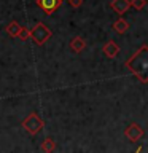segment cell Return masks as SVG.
I'll return each mask as SVG.
<instances>
[{"label":"cell","mask_w":148,"mask_h":153,"mask_svg":"<svg viewBox=\"0 0 148 153\" xmlns=\"http://www.w3.org/2000/svg\"><path fill=\"white\" fill-rule=\"evenodd\" d=\"M126 67L132 72L134 75H137V78L142 83H147V70H148V46L143 45L137 53L129 57L126 61Z\"/></svg>","instance_id":"cell-1"},{"label":"cell","mask_w":148,"mask_h":153,"mask_svg":"<svg viewBox=\"0 0 148 153\" xmlns=\"http://www.w3.org/2000/svg\"><path fill=\"white\" fill-rule=\"evenodd\" d=\"M53 32L50 30V27L45 26L43 22H37L32 29H29V38H32L33 43L38 46L45 45V43L51 38Z\"/></svg>","instance_id":"cell-2"},{"label":"cell","mask_w":148,"mask_h":153,"mask_svg":"<svg viewBox=\"0 0 148 153\" xmlns=\"http://www.w3.org/2000/svg\"><path fill=\"white\" fill-rule=\"evenodd\" d=\"M22 128L26 129V131L30 134V136H35L41 131L43 128H45V123H43V120L38 117L37 113H30L26 120H22Z\"/></svg>","instance_id":"cell-3"},{"label":"cell","mask_w":148,"mask_h":153,"mask_svg":"<svg viewBox=\"0 0 148 153\" xmlns=\"http://www.w3.org/2000/svg\"><path fill=\"white\" fill-rule=\"evenodd\" d=\"M124 136H126L131 142H137V140H140V139L145 136V129H143L140 124L132 123V124H129V126L126 128Z\"/></svg>","instance_id":"cell-4"},{"label":"cell","mask_w":148,"mask_h":153,"mask_svg":"<svg viewBox=\"0 0 148 153\" xmlns=\"http://www.w3.org/2000/svg\"><path fill=\"white\" fill-rule=\"evenodd\" d=\"M35 3H37L46 14H53L56 10L61 8L62 0H35Z\"/></svg>","instance_id":"cell-5"},{"label":"cell","mask_w":148,"mask_h":153,"mask_svg":"<svg viewBox=\"0 0 148 153\" xmlns=\"http://www.w3.org/2000/svg\"><path fill=\"white\" fill-rule=\"evenodd\" d=\"M102 51H104V54L107 56V57L113 59V57H116V56L119 54V46H118L113 40H110V42H107V43L104 45Z\"/></svg>","instance_id":"cell-6"},{"label":"cell","mask_w":148,"mask_h":153,"mask_svg":"<svg viewBox=\"0 0 148 153\" xmlns=\"http://www.w3.org/2000/svg\"><path fill=\"white\" fill-rule=\"evenodd\" d=\"M110 7H112V10L115 13L123 14L131 8V3H129V0H113V2L110 3Z\"/></svg>","instance_id":"cell-7"},{"label":"cell","mask_w":148,"mask_h":153,"mask_svg":"<svg viewBox=\"0 0 148 153\" xmlns=\"http://www.w3.org/2000/svg\"><path fill=\"white\" fill-rule=\"evenodd\" d=\"M69 46H70L72 51L78 54V53H81V51H83L84 48H86V42H84L81 37H75V38H72V42H70Z\"/></svg>","instance_id":"cell-8"},{"label":"cell","mask_w":148,"mask_h":153,"mask_svg":"<svg viewBox=\"0 0 148 153\" xmlns=\"http://www.w3.org/2000/svg\"><path fill=\"white\" fill-rule=\"evenodd\" d=\"M21 29H22V26L18 21H11L7 27H5V30H7V33L10 37H18V33L21 32Z\"/></svg>","instance_id":"cell-9"},{"label":"cell","mask_w":148,"mask_h":153,"mask_svg":"<svg viewBox=\"0 0 148 153\" xmlns=\"http://www.w3.org/2000/svg\"><path fill=\"white\" fill-rule=\"evenodd\" d=\"M40 148H41L43 153H53V152L56 150V142L53 140L51 137H46L45 140H43V143H41Z\"/></svg>","instance_id":"cell-10"},{"label":"cell","mask_w":148,"mask_h":153,"mask_svg":"<svg viewBox=\"0 0 148 153\" xmlns=\"http://www.w3.org/2000/svg\"><path fill=\"white\" fill-rule=\"evenodd\" d=\"M113 29L116 30L118 33H124L129 29V22L126 21V19H123V18H119V19H116L115 21V24H113Z\"/></svg>","instance_id":"cell-11"},{"label":"cell","mask_w":148,"mask_h":153,"mask_svg":"<svg viewBox=\"0 0 148 153\" xmlns=\"http://www.w3.org/2000/svg\"><path fill=\"white\" fill-rule=\"evenodd\" d=\"M129 3H131V7L135 8V10H143L147 7V0H129Z\"/></svg>","instance_id":"cell-12"},{"label":"cell","mask_w":148,"mask_h":153,"mask_svg":"<svg viewBox=\"0 0 148 153\" xmlns=\"http://www.w3.org/2000/svg\"><path fill=\"white\" fill-rule=\"evenodd\" d=\"M18 38H19V40H29V29H26V27H22L21 29V32H19L18 33Z\"/></svg>","instance_id":"cell-13"},{"label":"cell","mask_w":148,"mask_h":153,"mask_svg":"<svg viewBox=\"0 0 148 153\" xmlns=\"http://www.w3.org/2000/svg\"><path fill=\"white\" fill-rule=\"evenodd\" d=\"M69 3H70V7H73V8H80L81 3H83V0H69Z\"/></svg>","instance_id":"cell-14"},{"label":"cell","mask_w":148,"mask_h":153,"mask_svg":"<svg viewBox=\"0 0 148 153\" xmlns=\"http://www.w3.org/2000/svg\"><path fill=\"white\" fill-rule=\"evenodd\" d=\"M142 148H143V147H138V148H137V152H135V153H140V152H142Z\"/></svg>","instance_id":"cell-15"}]
</instances>
